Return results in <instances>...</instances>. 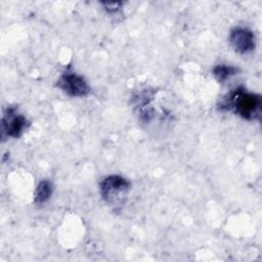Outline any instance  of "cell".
<instances>
[{"label":"cell","instance_id":"1","mask_svg":"<svg viewBox=\"0 0 262 262\" xmlns=\"http://www.w3.org/2000/svg\"><path fill=\"white\" fill-rule=\"evenodd\" d=\"M218 107L221 111L233 112L245 120H260L262 99L259 94L249 92L245 88L238 87L225 95L218 104Z\"/></svg>","mask_w":262,"mask_h":262},{"label":"cell","instance_id":"2","mask_svg":"<svg viewBox=\"0 0 262 262\" xmlns=\"http://www.w3.org/2000/svg\"><path fill=\"white\" fill-rule=\"evenodd\" d=\"M131 188V183L120 175H108L99 183L102 200L112 206L123 205Z\"/></svg>","mask_w":262,"mask_h":262},{"label":"cell","instance_id":"3","mask_svg":"<svg viewBox=\"0 0 262 262\" xmlns=\"http://www.w3.org/2000/svg\"><path fill=\"white\" fill-rule=\"evenodd\" d=\"M56 86L72 97H83L89 94L90 87L86 80L71 70H66L57 80Z\"/></svg>","mask_w":262,"mask_h":262},{"label":"cell","instance_id":"4","mask_svg":"<svg viewBox=\"0 0 262 262\" xmlns=\"http://www.w3.org/2000/svg\"><path fill=\"white\" fill-rule=\"evenodd\" d=\"M30 123L25 116L17 113L15 107H8L1 120V134L2 137L18 138L27 130Z\"/></svg>","mask_w":262,"mask_h":262},{"label":"cell","instance_id":"5","mask_svg":"<svg viewBox=\"0 0 262 262\" xmlns=\"http://www.w3.org/2000/svg\"><path fill=\"white\" fill-rule=\"evenodd\" d=\"M229 44L239 54H247L255 49V35L248 28L236 27L229 33Z\"/></svg>","mask_w":262,"mask_h":262},{"label":"cell","instance_id":"6","mask_svg":"<svg viewBox=\"0 0 262 262\" xmlns=\"http://www.w3.org/2000/svg\"><path fill=\"white\" fill-rule=\"evenodd\" d=\"M53 191L52 183L48 180H42L36 187L35 194H34V203L37 205H42L46 203Z\"/></svg>","mask_w":262,"mask_h":262},{"label":"cell","instance_id":"7","mask_svg":"<svg viewBox=\"0 0 262 262\" xmlns=\"http://www.w3.org/2000/svg\"><path fill=\"white\" fill-rule=\"evenodd\" d=\"M238 72V68L229 64H217L212 71L213 76L219 83H224L227 79L236 75Z\"/></svg>","mask_w":262,"mask_h":262},{"label":"cell","instance_id":"8","mask_svg":"<svg viewBox=\"0 0 262 262\" xmlns=\"http://www.w3.org/2000/svg\"><path fill=\"white\" fill-rule=\"evenodd\" d=\"M123 3L122 2H111V3H102V5L104 6V9L108 12V13H115L117 12L120 8H121V5Z\"/></svg>","mask_w":262,"mask_h":262}]
</instances>
